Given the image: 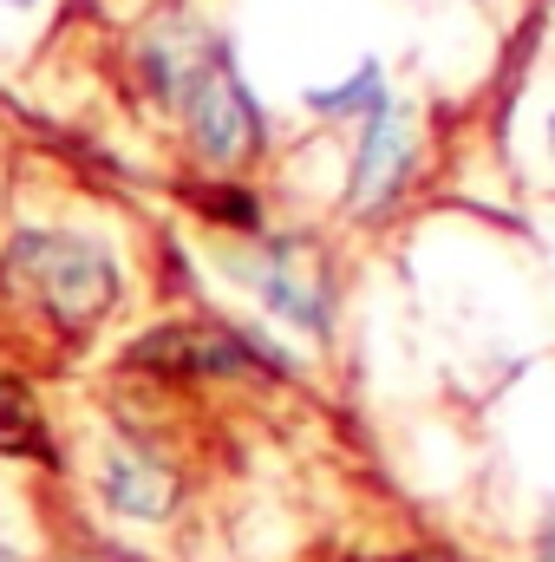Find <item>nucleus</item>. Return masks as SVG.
<instances>
[{
  "label": "nucleus",
  "mask_w": 555,
  "mask_h": 562,
  "mask_svg": "<svg viewBox=\"0 0 555 562\" xmlns=\"http://www.w3.org/2000/svg\"><path fill=\"white\" fill-rule=\"evenodd\" d=\"M0 281L20 301H33L39 314L66 321V327H92L118 301L112 249L92 243V236H72V229H26V236H13L7 256H0Z\"/></svg>",
  "instance_id": "1"
},
{
  "label": "nucleus",
  "mask_w": 555,
  "mask_h": 562,
  "mask_svg": "<svg viewBox=\"0 0 555 562\" xmlns=\"http://www.w3.org/2000/svg\"><path fill=\"white\" fill-rule=\"evenodd\" d=\"M177 105H183L190 144H196V157H203L209 170H216V164H236V157H249V150L262 144V112H256V99L242 92V79H236L223 59H203V66L183 79Z\"/></svg>",
  "instance_id": "2"
},
{
  "label": "nucleus",
  "mask_w": 555,
  "mask_h": 562,
  "mask_svg": "<svg viewBox=\"0 0 555 562\" xmlns=\"http://www.w3.org/2000/svg\"><path fill=\"white\" fill-rule=\"evenodd\" d=\"M132 367L177 373V380H183V373H256L262 353H256L242 334L216 327V321H177V327L144 334L138 347H132Z\"/></svg>",
  "instance_id": "3"
},
{
  "label": "nucleus",
  "mask_w": 555,
  "mask_h": 562,
  "mask_svg": "<svg viewBox=\"0 0 555 562\" xmlns=\"http://www.w3.org/2000/svg\"><path fill=\"white\" fill-rule=\"evenodd\" d=\"M406 164H412V119H406V105H380L366 119L360 157H353V203L380 210L406 183Z\"/></svg>",
  "instance_id": "4"
},
{
  "label": "nucleus",
  "mask_w": 555,
  "mask_h": 562,
  "mask_svg": "<svg viewBox=\"0 0 555 562\" xmlns=\"http://www.w3.org/2000/svg\"><path fill=\"white\" fill-rule=\"evenodd\" d=\"M262 301L275 307L281 321H294V327H327V276H320V262L307 256V243H294V236L269 243Z\"/></svg>",
  "instance_id": "5"
},
{
  "label": "nucleus",
  "mask_w": 555,
  "mask_h": 562,
  "mask_svg": "<svg viewBox=\"0 0 555 562\" xmlns=\"http://www.w3.org/2000/svg\"><path fill=\"white\" fill-rule=\"evenodd\" d=\"M105 497H112L118 510H132V517H163V510L177 504V484H170V471L144 464L132 451H112V458H105Z\"/></svg>",
  "instance_id": "6"
},
{
  "label": "nucleus",
  "mask_w": 555,
  "mask_h": 562,
  "mask_svg": "<svg viewBox=\"0 0 555 562\" xmlns=\"http://www.w3.org/2000/svg\"><path fill=\"white\" fill-rule=\"evenodd\" d=\"M0 451L7 458H46V419L20 380H0Z\"/></svg>",
  "instance_id": "7"
},
{
  "label": "nucleus",
  "mask_w": 555,
  "mask_h": 562,
  "mask_svg": "<svg viewBox=\"0 0 555 562\" xmlns=\"http://www.w3.org/2000/svg\"><path fill=\"white\" fill-rule=\"evenodd\" d=\"M380 105H386V79H380V66H360L347 86L307 92V112H320V119H373Z\"/></svg>",
  "instance_id": "8"
},
{
  "label": "nucleus",
  "mask_w": 555,
  "mask_h": 562,
  "mask_svg": "<svg viewBox=\"0 0 555 562\" xmlns=\"http://www.w3.org/2000/svg\"><path fill=\"white\" fill-rule=\"evenodd\" d=\"M196 203L209 210V223H229V229H256V223H262V210H256L249 190H203Z\"/></svg>",
  "instance_id": "9"
},
{
  "label": "nucleus",
  "mask_w": 555,
  "mask_h": 562,
  "mask_svg": "<svg viewBox=\"0 0 555 562\" xmlns=\"http://www.w3.org/2000/svg\"><path fill=\"white\" fill-rule=\"evenodd\" d=\"M550 150H555V112H550Z\"/></svg>",
  "instance_id": "10"
},
{
  "label": "nucleus",
  "mask_w": 555,
  "mask_h": 562,
  "mask_svg": "<svg viewBox=\"0 0 555 562\" xmlns=\"http://www.w3.org/2000/svg\"><path fill=\"white\" fill-rule=\"evenodd\" d=\"M7 7H33V0H7Z\"/></svg>",
  "instance_id": "11"
}]
</instances>
